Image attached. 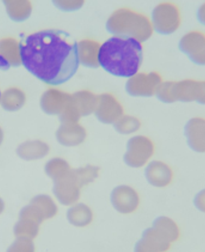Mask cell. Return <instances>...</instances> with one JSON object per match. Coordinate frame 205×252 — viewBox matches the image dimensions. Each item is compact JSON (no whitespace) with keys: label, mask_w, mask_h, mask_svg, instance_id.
<instances>
[{"label":"cell","mask_w":205,"mask_h":252,"mask_svg":"<svg viewBox=\"0 0 205 252\" xmlns=\"http://www.w3.org/2000/svg\"><path fill=\"white\" fill-rule=\"evenodd\" d=\"M122 114L123 109L121 105L111 94H103L98 97L95 115L102 123H113L118 121Z\"/></svg>","instance_id":"cell-11"},{"label":"cell","mask_w":205,"mask_h":252,"mask_svg":"<svg viewBox=\"0 0 205 252\" xmlns=\"http://www.w3.org/2000/svg\"><path fill=\"white\" fill-rule=\"evenodd\" d=\"M34 244L31 239L28 238H17L6 252H34Z\"/></svg>","instance_id":"cell-21"},{"label":"cell","mask_w":205,"mask_h":252,"mask_svg":"<svg viewBox=\"0 0 205 252\" xmlns=\"http://www.w3.org/2000/svg\"><path fill=\"white\" fill-rule=\"evenodd\" d=\"M69 222L75 226H85L89 224L92 220V212L89 207L84 204H78L70 208L67 212Z\"/></svg>","instance_id":"cell-18"},{"label":"cell","mask_w":205,"mask_h":252,"mask_svg":"<svg viewBox=\"0 0 205 252\" xmlns=\"http://www.w3.org/2000/svg\"><path fill=\"white\" fill-rule=\"evenodd\" d=\"M54 4L62 10L70 11L79 8L83 4V1H54Z\"/></svg>","instance_id":"cell-22"},{"label":"cell","mask_w":205,"mask_h":252,"mask_svg":"<svg viewBox=\"0 0 205 252\" xmlns=\"http://www.w3.org/2000/svg\"><path fill=\"white\" fill-rule=\"evenodd\" d=\"M111 202L117 211L130 213L138 206L139 198L132 188L123 185L114 189L111 194Z\"/></svg>","instance_id":"cell-12"},{"label":"cell","mask_w":205,"mask_h":252,"mask_svg":"<svg viewBox=\"0 0 205 252\" xmlns=\"http://www.w3.org/2000/svg\"><path fill=\"white\" fill-rule=\"evenodd\" d=\"M139 121L136 118L130 116H124L114 123V127L116 130L124 134L136 131L139 128Z\"/></svg>","instance_id":"cell-20"},{"label":"cell","mask_w":205,"mask_h":252,"mask_svg":"<svg viewBox=\"0 0 205 252\" xmlns=\"http://www.w3.org/2000/svg\"><path fill=\"white\" fill-rule=\"evenodd\" d=\"M184 134L190 148L196 152H205V119L195 117L185 126Z\"/></svg>","instance_id":"cell-14"},{"label":"cell","mask_w":205,"mask_h":252,"mask_svg":"<svg viewBox=\"0 0 205 252\" xmlns=\"http://www.w3.org/2000/svg\"><path fill=\"white\" fill-rule=\"evenodd\" d=\"M98 168L87 166L77 170H69L64 176L55 181L53 191L62 204L74 203L80 196V188L97 177Z\"/></svg>","instance_id":"cell-5"},{"label":"cell","mask_w":205,"mask_h":252,"mask_svg":"<svg viewBox=\"0 0 205 252\" xmlns=\"http://www.w3.org/2000/svg\"><path fill=\"white\" fill-rule=\"evenodd\" d=\"M57 212V207L52 199L46 195L34 198L32 204L21 213L19 223L15 227L18 238L32 239L38 233V225L44 219L51 218Z\"/></svg>","instance_id":"cell-4"},{"label":"cell","mask_w":205,"mask_h":252,"mask_svg":"<svg viewBox=\"0 0 205 252\" xmlns=\"http://www.w3.org/2000/svg\"><path fill=\"white\" fill-rule=\"evenodd\" d=\"M152 24L157 32L171 34L180 24V14L176 5L162 3L155 7L152 12Z\"/></svg>","instance_id":"cell-7"},{"label":"cell","mask_w":205,"mask_h":252,"mask_svg":"<svg viewBox=\"0 0 205 252\" xmlns=\"http://www.w3.org/2000/svg\"><path fill=\"white\" fill-rule=\"evenodd\" d=\"M70 169H69L68 164L64 160H61L59 158L50 160L45 166V171H46L47 175L50 176L54 181H57L58 179H60Z\"/></svg>","instance_id":"cell-19"},{"label":"cell","mask_w":205,"mask_h":252,"mask_svg":"<svg viewBox=\"0 0 205 252\" xmlns=\"http://www.w3.org/2000/svg\"><path fill=\"white\" fill-rule=\"evenodd\" d=\"M22 65L49 85H60L77 71L79 59L77 43L69 41V34L61 30L47 29L35 32L19 43Z\"/></svg>","instance_id":"cell-1"},{"label":"cell","mask_w":205,"mask_h":252,"mask_svg":"<svg viewBox=\"0 0 205 252\" xmlns=\"http://www.w3.org/2000/svg\"><path fill=\"white\" fill-rule=\"evenodd\" d=\"M9 67L10 63L2 55H0V70H7Z\"/></svg>","instance_id":"cell-25"},{"label":"cell","mask_w":205,"mask_h":252,"mask_svg":"<svg viewBox=\"0 0 205 252\" xmlns=\"http://www.w3.org/2000/svg\"><path fill=\"white\" fill-rule=\"evenodd\" d=\"M156 95L163 102L197 101L205 104V81L184 80L180 82L162 83Z\"/></svg>","instance_id":"cell-6"},{"label":"cell","mask_w":205,"mask_h":252,"mask_svg":"<svg viewBox=\"0 0 205 252\" xmlns=\"http://www.w3.org/2000/svg\"><path fill=\"white\" fill-rule=\"evenodd\" d=\"M148 182L156 187H163L171 181L172 173L170 168L162 162L153 161L145 171Z\"/></svg>","instance_id":"cell-17"},{"label":"cell","mask_w":205,"mask_h":252,"mask_svg":"<svg viewBox=\"0 0 205 252\" xmlns=\"http://www.w3.org/2000/svg\"><path fill=\"white\" fill-rule=\"evenodd\" d=\"M100 45L93 40H82L77 43L78 59L82 65L86 67L95 68L99 65L98 63V51Z\"/></svg>","instance_id":"cell-16"},{"label":"cell","mask_w":205,"mask_h":252,"mask_svg":"<svg viewBox=\"0 0 205 252\" xmlns=\"http://www.w3.org/2000/svg\"><path fill=\"white\" fill-rule=\"evenodd\" d=\"M197 18L201 24L205 25V3H203L199 7V9L197 11Z\"/></svg>","instance_id":"cell-24"},{"label":"cell","mask_w":205,"mask_h":252,"mask_svg":"<svg viewBox=\"0 0 205 252\" xmlns=\"http://www.w3.org/2000/svg\"><path fill=\"white\" fill-rule=\"evenodd\" d=\"M0 97H1V92H0Z\"/></svg>","instance_id":"cell-26"},{"label":"cell","mask_w":205,"mask_h":252,"mask_svg":"<svg viewBox=\"0 0 205 252\" xmlns=\"http://www.w3.org/2000/svg\"><path fill=\"white\" fill-rule=\"evenodd\" d=\"M179 48L195 64L205 66V34L203 32L192 31L187 33L180 39Z\"/></svg>","instance_id":"cell-10"},{"label":"cell","mask_w":205,"mask_h":252,"mask_svg":"<svg viewBox=\"0 0 205 252\" xmlns=\"http://www.w3.org/2000/svg\"><path fill=\"white\" fill-rule=\"evenodd\" d=\"M142 62V46L130 37L113 36L99 48L98 63L109 74L131 78L137 74Z\"/></svg>","instance_id":"cell-2"},{"label":"cell","mask_w":205,"mask_h":252,"mask_svg":"<svg viewBox=\"0 0 205 252\" xmlns=\"http://www.w3.org/2000/svg\"><path fill=\"white\" fill-rule=\"evenodd\" d=\"M153 153L152 142L143 136L131 138L127 143V152L124 156L126 164L140 167L146 163Z\"/></svg>","instance_id":"cell-9"},{"label":"cell","mask_w":205,"mask_h":252,"mask_svg":"<svg viewBox=\"0 0 205 252\" xmlns=\"http://www.w3.org/2000/svg\"><path fill=\"white\" fill-rule=\"evenodd\" d=\"M106 28L112 34L134 38L139 42L147 40L152 35V25L148 18L129 9L115 11L109 17Z\"/></svg>","instance_id":"cell-3"},{"label":"cell","mask_w":205,"mask_h":252,"mask_svg":"<svg viewBox=\"0 0 205 252\" xmlns=\"http://www.w3.org/2000/svg\"><path fill=\"white\" fill-rule=\"evenodd\" d=\"M71 100V95L67 93L49 89L41 98V107L47 114L61 115Z\"/></svg>","instance_id":"cell-13"},{"label":"cell","mask_w":205,"mask_h":252,"mask_svg":"<svg viewBox=\"0 0 205 252\" xmlns=\"http://www.w3.org/2000/svg\"><path fill=\"white\" fill-rule=\"evenodd\" d=\"M194 205L201 212H205V189L197 193L194 198Z\"/></svg>","instance_id":"cell-23"},{"label":"cell","mask_w":205,"mask_h":252,"mask_svg":"<svg viewBox=\"0 0 205 252\" xmlns=\"http://www.w3.org/2000/svg\"><path fill=\"white\" fill-rule=\"evenodd\" d=\"M57 139L62 145L74 146L81 143L85 138V131L77 122H62L60 128L56 133Z\"/></svg>","instance_id":"cell-15"},{"label":"cell","mask_w":205,"mask_h":252,"mask_svg":"<svg viewBox=\"0 0 205 252\" xmlns=\"http://www.w3.org/2000/svg\"><path fill=\"white\" fill-rule=\"evenodd\" d=\"M161 84V77L157 73H140L127 81L126 91L132 96L148 97L157 92Z\"/></svg>","instance_id":"cell-8"}]
</instances>
